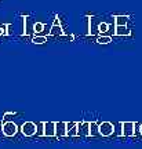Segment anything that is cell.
<instances>
[{
	"mask_svg": "<svg viewBox=\"0 0 142 149\" xmlns=\"http://www.w3.org/2000/svg\"><path fill=\"white\" fill-rule=\"evenodd\" d=\"M63 35H68V32L63 31L62 25H61V22H59V18H58V15H55L54 17L53 25L50 28L48 36H63Z\"/></svg>",
	"mask_w": 142,
	"mask_h": 149,
	"instance_id": "1",
	"label": "cell"
},
{
	"mask_svg": "<svg viewBox=\"0 0 142 149\" xmlns=\"http://www.w3.org/2000/svg\"><path fill=\"white\" fill-rule=\"evenodd\" d=\"M18 131V126H17L14 122H4L3 123V134H4L6 137H14Z\"/></svg>",
	"mask_w": 142,
	"mask_h": 149,
	"instance_id": "2",
	"label": "cell"
},
{
	"mask_svg": "<svg viewBox=\"0 0 142 149\" xmlns=\"http://www.w3.org/2000/svg\"><path fill=\"white\" fill-rule=\"evenodd\" d=\"M21 131L25 137H32V135H35L37 131V124L33 122H25L22 124Z\"/></svg>",
	"mask_w": 142,
	"mask_h": 149,
	"instance_id": "3",
	"label": "cell"
},
{
	"mask_svg": "<svg viewBox=\"0 0 142 149\" xmlns=\"http://www.w3.org/2000/svg\"><path fill=\"white\" fill-rule=\"evenodd\" d=\"M115 133V124L111 122H102L100 123V134L102 137H109Z\"/></svg>",
	"mask_w": 142,
	"mask_h": 149,
	"instance_id": "4",
	"label": "cell"
},
{
	"mask_svg": "<svg viewBox=\"0 0 142 149\" xmlns=\"http://www.w3.org/2000/svg\"><path fill=\"white\" fill-rule=\"evenodd\" d=\"M123 126V135L124 137H134L135 135V123L134 122H121Z\"/></svg>",
	"mask_w": 142,
	"mask_h": 149,
	"instance_id": "5",
	"label": "cell"
},
{
	"mask_svg": "<svg viewBox=\"0 0 142 149\" xmlns=\"http://www.w3.org/2000/svg\"><path fill=\"white\" fill-rule=\"evenodd\" d=\"M68 128H66V122H57L55 123V137H66Z\"/></svg>",
	"mask_w": 142,
	"mask_h": 149,
	"instance_id": "6",
	"label": "cell"
},
{
	"mask_svg": "<svg viewBox=\"0 0 142 149\" xmlns=\"http://www.w3.org/2000/svg\"><path fill=\"white\" fill-rule=\"evenodd\" d=\"M77 135H83V137H90V122H77Z\"/></svg>",
	"mask_w": 142,
	"mask_h": 149,
	"instance_id": "7",
	"label": "cell"
},
{
	"mask_svg": "<svg viewBox=\"0 0 142 149\" xmlns=\"http://www.w3.org/2000/svg\"><path fill=\"white\" fill-rule=\"evenodd\" d=\"M55 123L44 122V137H55Z\"/></svg>",
	"mask_w": 142,
	"mask_h": 149,
	"instance_id": "8",
	"label": "cell"
},
{
	"mask_svg": "<svg viewBox=\"0 0 142 149\" xmlns=\"http://www.w3.org/2000/svg\"><path fill=\"white\" fill-rule=\"evenodd\" d=\"M35 33V22L32 21L31 17H25V35L31 36Z\"/></svg>",
	"mask_w": 142,
	"mask_h": 149,
	"instance_id": "9",
	"label": "cell"
},
{
	"mask_svg": "<svg viewBox=\"0 0 142 149\" xmlns=\"http://www.w3.org/2000/svg\"><path fill=\"white\" fill-rule=\"evenodd\" d=\"M130 21V15H113L115 26H124Z\"/></svg>",
	"mask_w": 142,
	"mask_h": 149,
	"instance_id": "10",
	"label": "cell"
},
{
	"mask_svg": "<svg viewBox=\"0 0 142 149\" xmlns=\"http://www.w3.org/2000/svg\"><path fill=\"white\" fill-rule=\"evenodd\" d=\"M131 35V29L124 26H115V36H130Z\"/></svg>",
	"mask_w": 142,
	"mask_h": 149,
	"instance_id": "11",
	"label": "cell"
},
{
	"mask_svg": "<svg viewBox=\"0 0 142 149\" xmlns=\"http://www.w3.org/2000/svg\"><path fill=\"white\" fill-rule=\"evenodd\" d=\"M90 135H91V137L101 135V134H100V123L90 122Z\"/></svg>",
	"mask_w": 142,
	"mask_h": 149,
	"instance_id": "12",
	"label": "cell"
},
{
	"mask_svg": "<svg viewBox=\"0 0 142 149\" xmlns=\"http://www.w3.org/2000/svg\"><path fill=\"white\" fill-rule=\"evenodd\" d=\"M112 42V36L109 35H100L97 37V43L98 44H109Z\"/></svg>",
	"mask_w": 142,
	"mask_h": 149,
	"instance_id": "13",
	"label": "cell"
},
{
	"mask_svg": "<svg viewBox=\"0 0 142 149\" xmlns=\"http://www.w3.org/2000/svg\"><path fill=\"white\" fill-rule=\"evenodd\" d=\"M109 28H111L109 24H106V22H101L100 25H98V33H100V35H106L108 31H109Z\"/></svg>",
	"mask_w": 142,
	"mask_h": 149,
	"instance_id": "14",
	"label": "cell"
},
{
	"mask_svg": "<svg viewBox=\"0 0 142 149\" xmlns=\"http://www.w3.org/2000/svg\"><path fill=\"white\" fill-rule=\"evenodd\" d=\"M47 42V36H42V35H35L32 37V43L35 44H43V43Z\"/></svg>",
	"mask_w": 142,
	"mask_h": 149,
	"instance_id": "15",
	"label": "cell"
},
{
	"mask_svg": "<svg viewBox=\"0 0 142 149\" xmlns=\"http://www.w3.org/2000/svg\"><path fill=\"white\" fill-rule=\"evenodd\" d=\"M44 28H46V24H43V22H35V35H42L44 32Z\"/></svg>",
	"mask_w": 142,
	"mask_h": 149,
	"instance_id": "16",
	"label": "cell"
},
{
	"mask_svg": "<svg viewBox=\"0 0 142 149\" xmlns=\"http://www.w3.org/2000/svg\"><path fill=\"white\" fill-rule=\"evenodd\" d=\"M84 33L87 36L91 35V19H90V17H86L84 18Z\"/></svg>",
	"mask_w": 142,
	"mask_h": 149,
	"instance_id": "17",
	"label": "cell"
},
{
	"mask_svg": "<svg viewBox=\"0 0 142 149\" xmlns=\"http://www.w3.org/2000/svg\"><path fill=\"white\" fill-rule=\"evenodd\" d=\"M77 131H79V127H77V122H76V124H74L73 127L68 130L66 135H68V137H76V135H77Z\"/></svg>",
	"mask_w": 142,
	"mask_h": 149,
	"instance_id": "18",
	"label": "cell"
},
{
	"mask_svg": "<svg viewBox=\"0 0 142 149\" xmlns=\"http://www.w3.org/2000/svg\"><path fill=\"white\" fill-rule=\"evenodd\" d=\"M37 135H42L44 137V122H40L37 123V131H36Z\"/></svg>",
	"mask_w": 142,
	"mask_h": 149,
	"instance_id": "19",
	"label": "cell"
},
{
	"mask_svg": "<svg viewBox=\"0 0 142 149\" xmlns=\"http://www.w3.org/2000/svg\"><path fill=\"white\" fill-rule=\"evenodd\" d=\"M115 133H116V135H119V137L123 135V126H121V122L115 124Z\"/></svg>",
	"mask_w": 142,
	"mask_h": 149,
	"instance_id": "20",
	"label": "cell"
},
{
	"mask_svg": "<svg viewBox=\"0 0 142 149\" xmlns=\"http://www.w3.org/2000/svg\"><path fill=\"white\" fill-rule=\"evenodd\" d=\"M15 116V113L14 112H6L4 115H3V119H4L6 122H8L10 120V117H14Z\"/></svg>",
	"mask_w": 142,
	"mask_h": 149,
	"instance_id": "21",
	"label": "cell"
},
{
	"mask_svg": "<svg viewBox=\"0 0 142 149\" xmlns=\"http://www.w3.org/2000/svg\"><path fill=\"white\" fill-rule=\"evenodd\" d=\"M1 134H3V123L0 122V135H1Z\"/></svg>",
	"mask_w": 142,
	"mask_h": 149,
	"instance_id": "22",
	"label": "cell"
},
{
	"mask_svg": "<svg viewBox=\"0 0 142 149\" xmlns=\"http://www.w3.org/2000/svg\"><path fill=\"white\" fill-rule=\"evenodd\" d=\"M139 133L142 134V124H141V127H139Z\"/></svg>",
	"mask_w": 142,
	"mask_h": 149,
	"instance_id": "23",
	"label": "cell"
}]
</instances>
